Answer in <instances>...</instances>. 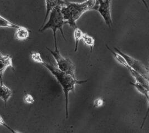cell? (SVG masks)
Here are the masks:
<instances>
[{
  "label": "cell",
  "instance_id": "1",
  "mask_svg": "<svg viewBox=\"0 0 149 133\" xmlns=\"http://www.w3.org/2000/svg\"><path fill=\"white\" fill-rule=\"evenodd\" d=\"M31 58L35 63L41 64L47 69L57 79L58 83L62 87L63 92L65 95V114L66 118H68V102H69V94L70 92H73L74 91L76 85H80L86 82V80L80 81L73 77L72 76L63 72L58 68L53 65L46 63L42 58L41 54L40 52H31Z\"/></svg>",
  "mask_w": 149,
  "mask_h": 133
},
{
  "label": "cell",
  "instance_id": "2",
  "mask_svg": "<svg viewBox=\"0 0 149 133\" xmlns=\"http://www.w3.org/2000/svg\"><path fill=\"white\" fill-rule=\"evenodd\" d=\"M97 0H86L81 3L69 2L65 1L61 7L63 18L73 29L77 27L76 22L86 11L94 10Z\"/></svg>",
  "mask_w": 149,
  "mask_h": 133
},
{
  "label": "cell",
  "instance_id": "3",
  "mask_svg": "<svg viewBox=\"0 0 149 133\" xmlns=\"http://www.w3.org/2000/svg\"><path fill=\"white\" fill-rule=\"evenodd\" d=\"M61 7L62 6H58L52 10L49 15L48 20L43 25H42L40 29V32H43L48 29L52 30L55 49H58L56 37L57 30H58L60 31L63 39L65 40V35L63 32V27L65 24H66V22L63 18L61 12Z\"/></svg>",
  "mask_w": 149,
  "mask_h": 133
},
{
  "label": "cell",
  "instance_id": "4",
  "mask_svg": "<svg viewBox=\"0 0 149 133\" xmlns=\"http://www.w3.org/2000/svg\"><path fill=\"white\" fill-rule=\"evenodd\" d=\"M49 52L51 53L53 57L54 58L57 64L58 68L63 72L72 76L75 79V67L74 64L69 58H64L61 54L58 48L54 49V50H52L49 48H47Z\"/></svg>",
  "mask_w": 149,
  "mask_h": 133
},
{
  "label": "cell",
  "instance_id": "5",
  "mask_svg": "<svg viewBox=\"0 0 149 133\" xmlns=\"http://www.w3.org/2000/svg\"><path fill=\"white\" fill-rule=\"evenodd\" d=\"M111 9V5L110 4L109 0H97L96 5L94 8L100 13L105 24L110 28L113 25Z\"/></svg>",
  "mask_w": 149,
  "mask_h": 133
},
{
  "label": "cell",
  "instance_id": "6",
  "mask_svg": "<svg viewBox=\"0 0 149 133\" xmlns=\"http://www.w3.org/2000/svg\"><path fill=\"white\" fill-rule=\"evenodd\" d=\"M114 50L115 52L119 53L124 58L127 64H128V65L131 68L135 70L136 71L140 73L141 75L144 76L146 79L149 80V70L143 65V63H141L140 61H139L136 58H132L131 56L124 53L119 49H118L116 47H114Z\"/></svg>",
  "mask_w": 149,
  "mask_h": 133
},
{
  "label": "cell",
  "instance_id": "7",
  "mask_svg": "<svg viewBox=\"0 0 149 133\" xmlns=\"http://www.w3.org/2000/svg\"><path fill=\"white\" fill-rule=\"evenodd\" d=\"M9 68L13 69L11 56L9 55H5L0 52V80H2L5 71Z\"/></svg>",
  "mask_w": 149,
  "mask_h": 133
},
{
  "label": "cell",
  "instance_id": "8",
  "mask_svg": "<svg viewBox=\"0 0 149 133\" xmlns=\"http://www.w3.org/2000/svg\"><path fill=\"white\" fill-rule=\"evenodd\" d=\"M45 1L46 6V15L42 25H43L46 23L47 20V18H48L49 15L52 10L58 6H63L64 4L65 0H45Z\"/></svg>",
  "mask_w": 149,
  "mask_h": 133
},
{
  "label": "cell",
  "instance_id": "9",
  "mask_svg": "<svg viewBox=\"0 0 149 133\" xmlns=\"http://www.w3.org/2000/svg\"><path fill=\"white\" fill-rule=\"evenodd\" d=\"M13 92L11 90L7 87L6 85L3 83V82L1 80L0 82V99L3 101L5 103V106L9 99L11 97Z\"/></svg>",
  "mask_w": 149,
  "mask_h": 133
},
{
  "label": "cell",
  "instance_id": "10",
  "mask_svg": "<svg viewBox=\"0 0 149 133\" xmlns=\"http://www.w3.org/2000/svg\"><path fill=\"white\" fill-rule=\"evenodd\" d=\"M30 31L25 27L19 26V27L16 29L15 33V38L19 41H24L27 40L29 37Z\"/></svg>",
  "mask_w": 149,
  "mask_h": 133
},
{
  "label": "cell",
  "instance_id": "11",
  "mask_svg": "<svg viewBox=\"0 0 149 133\" xmlns=\"http://www.w3.org/2000/svg\"><path fill=\"white\" fill-rule=\"evenodd\" d=\"M130 84L135 87L136 90H138V91L140 93H141V94H143L144 95L146 98L147 99L148 103H149V89H146L145 87L143 86V85H142L141 84L138 82L137 81L135 82H130Z\"/></svg>",
  "mask_w": 149,
  "mask_h": 133
},
{
  "label": "cell",
  "instance_id": "12",
  "mask_svg": "<svg viewBox=\"0 0 149 133\" xmlns=\"http://www.w3.org/2000/svg\"><path fill=\"white\" fill-rule=\"evenodd\" d=\"M85 44L88 46L91 49V52H92L93 48L95 45V40L91 36H89L86 33H83L82 36V39Z\"/></svg>",
  "mask_w": 149,
  "mask_h": 133
},
{
  "label": "cell",
  "instance_id": "13",
  "mask_svg": "<svg viewBox=\"0 0 149 133\" xmlns=\"http://www.w3.org/2000/svg\"><path fill=\"white\" fill-rule=\"evenodd\" d=\"M83 34V31L78 27L75 28L74 32V37L75 40L74 52H77L78 49V45L80 40L82 39V36Z\"/></svg>",
  "mask_w": 149,
  "mask_h": 133
},
{
  "label": "cell",
  "instance_id": "14",
  "mask_svg": "<svg viewBox=\"0 0 149 133\" xmlns=\"http://www.w3.org/2000/svg\"><path fill=\"white\" fill-rule=\"evenodd\" d=\"M19 25L12 23L10 21L7 20L5 18L0 15V27H7V28H14L17 29Z\"/></svg>",
  "mask_w": 149,
  "mask_h": 133
},
{
  "label": "cell",
  "instance_id": "15",
  "mask_svg": "<svg viewBox=\"0 0 149 133\" xmlns=\"http://www.w3.org/2000/svg\"><path fill=\"white\" fill-rule=\"evenodd\" d=\"M23 100L26 104H32L35 101V99L33 96L29 94H27L24 96Z\"/></svg>",
  "mask_w": 149,
  "mask_h": 133
},
{
  "label": "cell",
  "instance_id": "16",
  "mask_svg": "<svg viewBox=\"0 0 149 133\" xmlns=\"http://www.w3.org/2000/svg\"><path fill=\"white\" fill-rule=\"evenodd\" d=\"M0 125H2L5 127H6V128H7L8 130H10L12 133H17V132H15V130H13L12 129H11V127H10L7 124H6L5 121L3 120V119L2 118V117L0 115Z\"/></svg>",
  "mask_w": 149,
  "mask_h": 133
},
{
  "label": "cell",
  "instance_id": "17",
  "mask_svg": "<svg viewBox=\"0 0 149 133\" xmlns=\"http://www.w3.org/2000/svg\"><path fill=\"white\" fill-rule=\"evenodd\" d=\"M103 104L104 100L102 99H97L94 101V105L97 108L101 107L102 106H103Z\"/></svg>",
  "mask_w": 149,
  "mask_h": 133
},
{
  "label": "cell",
  "instance_id": "18",
  "mask_svg": "<svg viewBox=\"0 0 149 133\" xmlns=\"http://www.w3.org/2000/svg\"><path fill=\"white\" fill-rule=\"evenodd\" d=\"M141 1L143 2V4L145 5V7L147 8V9L148 10L149 9V7H148V4L146 3V1L145 0H141Z\"/></svg>",
  "mask_w": 149,
  "mask_h": 133
},
{
  "label": "cell",
  "instance_id": "19",
  "mask_svg": "<svg viewBox=\"0 0 149 133\" xmlns=\"http://www.w3.org/2000/svg\"><path fill=\"white\" fill-rule=\"evenodd\" d=\"M109 2H110V4L111 5L112 4V0H109Z\"/></svg>",
  "mask_w": 149,
  "mask_h": 133
}]
</instances>
